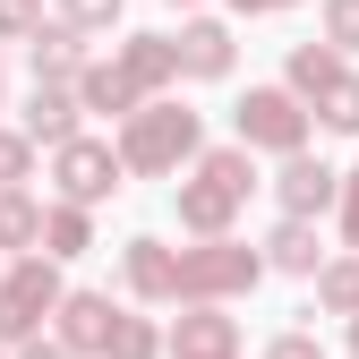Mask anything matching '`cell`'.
I'll return each instance as SVG.
<instances>
[{"instance_id":"obj_3","label":"cell","mask_w":359,"mask_h":359,"mask_svg":"<svg viewBox=\"0 0 359 359\" xmlns=\"http://www.w3.org/2000/svg\"><path fill=\"white\" fill-rule=\"evenodd\" d=\"M103 171H111L103 154H86V146H77V154H69V189H77V197H95V189H103Z\"/></svg>"},{"instance_id":"obj_1","label":"cell","mask_w":359,"mask_h":359,"mask_svg":"<svg viewBox=\"0 0 359 359\" xmlns=\"http://www.w3.org/2000/svg\"><path fill=\"white\" fill-rule=\"evenodd\" d=\"M43 299H52V283H43V274L9 283V291H0V325H9V334H18V325H34V308H43Z\"/></svg>"},{"instance_id":"obj_4","label":"cell","mask_w":359,"mask_h":359,"mask_svg":"<svg viewBox=\"0 0 359 359\" xmlns=\"http://www.w3.org/2000/svg\"><path fill=\"white\" fill-rule=\"evenodd\" d=\"M325 189H334V180H325L317 163H299V171H291V205H325Z\"/></svg>"},{"instance_id":"obj_2","label":"cell","mask_w":359,"mask_h":359,"mask_svg":"<svg viewBox=\"0 0 359 359\" xmlns=\"http://www.w3.org/2000/svg\"><path fill=\"white\" fill-rule=\"evenodd\" d=\"M240 120H248V128H257V137H274V146H283V137H291V128H299V120H291V103H283V95H257V103H248V111H240Z\"/></svg>"},{"instance_id":"obj_7","label":"cell","mask_w":359,"mask_h":359,"mask_svg":"<svg viewBox=\"0 0 359 359\" xmlns=\"http://www.w3.org/2000/svg\"><path fill=\"white\" fill-rule=\"evenodd\" d=\"M351 231H359V205H351Z\"/></svg>"},{"instance_id":"obj_6","label":"cell","mask_w":359,"mask_h":359,"mask_svg":"<svg viewBox=\"0 0 359 359\" xmlns=\"http://www.w3.org/2000/svg\"><path fill=\"white\" fill-rule=\"evenodd\" d=\"M334 120H342V128H359V86H334Z\"/></svg>"},{"instance_id":"obj_8","label":"cell","mask_w":359,"mask_h":359,"mask_svg":"<svg viewBox=\"0 0 359 359\" xmlns=\"http://www.w3.org/2000/svg\"><path fill=\"white\" fill-rule=\"evenodd\" d=\"M257 9H265V0H257Z\"/></svg>"},{"instance_id":"obj_5","label":"cell","mask_w":359,"mask_h":359,"mask_svg":"<svg viewBox=\"0 0 359 359\" xmlns=\"http://www.w3.org/2000/svg\"><path fill=\"white\" fill-rule=\"evenodd\" d=\"M189 60H197V69H222V34H214V26L189 34Z\"/></svg>"},{"instance_id":"obj_9","label":"cell","mask_w":359,"mask_h":359,"mask_svg":"<svg viewBox=\"0 0 359 359\" xmlns=\"http://www.w3.org/2000/svg\"><path fill=\"white\" fill-rule=\"evenodd\" d=\"M34 359H43V351H34Z\"/></svg>"}]
</instances>
